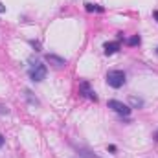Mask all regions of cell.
<instances>
[{
	"label": "cell",
	"mask_w": 158,
	"mask_h": 158,
	"mask_svg": "<svg viewBox=\"0 0 158 158\" xmlns=\"http://www.w3.org/2000/svg\"><path fill=\"white\" fill-rule=\"evenodd\" d=\"M125 81H127L125 72H121V70H110L107 74V85L112 88H121L125 85Z\"/></svg>",
	"instance_id": "1"
},
{
	"label": "cell",
	"mask_w": 158,
	"mask_h": 158,
	"mask_svg": "<svg viewBox=\"0 0 158 158\" xmlns=\"http://www.w3.org/2000/svg\"><path fill=\"white\" fill-rule=\"evenodd\" d=\"M109 109H112L114 112H118L121 116H129V114H131V107H127L125 103H121L118 99H110V101H109Z\"/></svg>",
	"instance_id": "2"
},
{
	"label": "cell",
	"mask_w": 158,
	"mask_h": 158,
	"mask_svg": "<svg viewBox=\"0 0 158 158\" xmlns=\"http://www.w3.org/2000/svg\"><path fill=\"white\" fill-rule=\"evenodd\" d=\"M46 74H48L46 66H44V64H37V66H33V70H31L30 77H31V81H35V83H40L42 79L46 77Z\"/></svg>",
	"instance_id": "3"
},
{
	"label": "cell",
	"mask_w": 158,
	"mask_h": 158,
	"mask_svg": "<svg viewBox=\"0 0 158 158\" xmlns=\"http://www.w3.org/2000/svg\"><path fill=\"white\" fill-rule=\"evenodd\" d=\"M46 61H48L50 64H55V66H64V64H66V61H64L63 57L55 55V53H48V55H46Z\"/></svg>",
	"instance_id": "4"
},
{
	"label": "cell",
	"mask_w": 158,
	"mask_h": 158,
	"mask_svg": "<svg viewBox=\"0 0 158 158\" xmlns=\"http://www.w3.org/2000/svg\"><path fill=\"white\" fill-rule=\"evenodd\" d=\"M81 92H83L85 96H88L90 99H94V101H98V96H96V94H94V92L90 90V85H88L86 81H83V83H81Z\"/></svg>",
	"instance_id": "5"
},
{
	"label": "cell",
	"mask_w": 158,
	"mask_h": 158,
	"mask_svg": "<svg viewBox=\"0 0 158 158\" xmlns=\"http://www.w3.org/2000/svg\"><path fill=\"white\" fill-rule=\"evenodd\" d=\"M103 50H105L107 55H112V53H116V52L119 50V42H105Z\"/></svg>",
	"instance_id": "6"
},
{
	"label": "cell",
	"mask_w": 158,
	"mask_h": 158,
	"mask_svg": "<svg viewBox=\"0 0 158 158\" xmlns=\"http://www.w3.org/2000/svg\"><path fill=\"white\" fill-rule=\"evenodd\" d=\"M129 105H131V109H142L143 107V99H140L136 96H129Z\"/></svg>",
	"instance_id": "7"
},
{
	"label": "cell",
	"mask_w": 158,
	"mask_h": 158,
	"mask_svg": "<svg viewBox=\"0 0 158 158\" xmlns=\"http://www.w3.org/2000/svg\"><path fill=\"white\" fill-rule=\"evenodd\" d=\"M76 149H77V153L83 158H99L98 155H94V153H92V151H88V149H83V147H76Z\"/></svg>",
	"instance_id": "8"
},
{
	"label": "cell",
	"mask_w": 158,
	"mask_h": 158,
	"mask_svg": "<svg viewBox=\"0 0 158 158\" xmlns=\"http://www.w3.org/2000/svg\"><path fill=\"white\" fill-rule=\"evenodd\" d=\"M85 6H86V11H99V13L103 11V7L98 4H85Z\"/></svg>",
	"instance_id": "9"
},
{
	"label": "cell",
	"mask_w": 158,
	"mask_h": 158,
	"mask_svg": "<svg viewBox=\"0 0 158 158\" xmlns=\"http://www.w3.org/2000/svg\"><path fill=\"white\" fill-rule=\"evenodd\" d=\"M26 98H28V101H30L31 105H39V99H37V98H33V94H31L30 90H26Z\"/></svg>",
	"instance_id": "10"
},
{
	"label": "cell",
	"mask_w": 158,
	"mask_h": 158,
	"mask_svg": "<svg viewBox=\"0 0 158 158\" xmlns=\"http://www.w3.org/2000/svg\"><path fill=\"white\" fill-rule=\"evenodd\" d=\"M127 44H129V46H136V44H140V37H138V35L131 37V39L127 40Z\"/></svg>",
	"instance_id": "11"
},
{
	"label": "cell",
	"mask_w": 158,
	"mask_h": 158,
	"mask_svg": "<svg viewBox=\"0 0 158 158\" xmlns=\"http://www.w3.org/2000/svg\"><path fill=\"white\" fill-rule=\"evenodd\" d=\"M0 114H7V109H6V107H2V105H0Z\"/></svg>",
	"instance_id": "12"
},
{
	"label": "cell",
	"mask_w": 158,
	"mask_h": 158,
	"mask_svg": "<svg viewBox=\"0 0 158 158\" xmlns=\"http://www.w3.org/2000/svg\"><path fill=\"white\" fill-rule=\"evenodd\" d=\"M109 151L110 153H116V145H109Z\"/></svg>",
	"instance_id": "13"
},
{
	"label": "cell",
	"mask_w": 158,
	"mask_h": 158,
	"mask_svg": "<svg viewBox=\"0 0 158 158\" xmlns=\"http://www.w3.org/2000/svg\"><path fill=\"white\" fill-rule=\"evenodd\" d=\"M2 147H4V136L0 134V149H2Z\"/></svg>",
	"instance_id": "14"
},
{
	"label": "cell",
	"mask_w": 158,
	"mask_h": 158,
	"mask_svg": "<svg viewBox=\"0 0 158 158\" xmlns=\"http://www.w3.org/2000/svg\"><path fill=\"white\" fill-rule=\"evenodd\" d=\"M4 11H6V6H4V4H0V13H4Z\"/></svg>",
	"instance_id": "15"
},
{
	"label": "cell",
	"mask_w": 158,
	"mask_h": 158,
	"mask_svg": "<svg viewBox=\"0 0 158 158\" xmlns=\"http://www.w3.org/2000/svg\"><path fill=\"white\" fill-rule=\"evenodd\" d=\"M155 19H156V20H158V9H156V11H155Z\"/></svg>",
	"instance_id": "16"
},
{
	"label": "cell",
	"mask_w": 158,
	"mask_h": 158,
	"mask_svg": "<svg viewBox=\"0 0 158 158\" xmlns=\"http://www.w3.org/2000/svg\"><path fill=\"white\" fill-rule=\"evenodd\" d=\"M155 140H158V132H156V134H155Z\"/></svg>",
	"instance_id": "17"
},
{
	"label": "cell",
	"mask_w": 158,
	"mask_h": 158,
	"mask_svg": "<svg viewBox=\"0 0 158 158\" xmlns=\"http://www.w3.org/2000/svg\"><path fill=\"white\" fill-rule=\"evenodd\" d=\"M156 53H158V48H156Z\"/></svg>",
	"instance_id": "18"
}]
</instances>
